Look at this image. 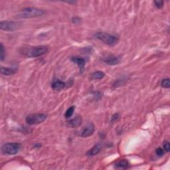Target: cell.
Segmentation results:
<instances>
[{"instance_id": "1", "label": "cell", "mask_w": 170, "mask_h": 170, "mask_svg": "<svg viewBox=\"0 0 170 170\" xmlns=\"http://www.w3.org/2000/svg\"><path fill=\"white\" fill-rule=\"evenodd\" d=\"M49 49L45 45H39V46L26 47L23 49L21 52L22 55L27 56L29 58H35L42 56L47 53Z\"/></svg>"}, {"instance_id": "2", "label": "cell", "mask_w": 170, "mask_h": 170, "mask_svg": "<svg viewBox=\"0 0 170 170\" xmlns=\"http://www.w3.org/2000/svg\"><path fill=\"white\" fill-rule=\"evenodd\" d=\"M94 36L96 39L103 41L104 43L109 45V46H114L118 43L119 40L118 37L116 35L105 32H97Z\"/></svg>"}, {"instance_id": "3", "label": "cell", "mask_w": 170, "mask_h": 170, "mask_svg": "<svg viewBox=\"0 0 170 170\" xmlns=\"http://www.w3.org/2000/svg\"><path fill=\"white\" fill-rule=\"evenodd\" d=\"M44 14V11L35 7H27L21 11L20 13L18 15V18L22 19H29L34 18L43 16Z\"/></svg>"}, {"instance_id": "4", "label": "cell", "mask_w": 170, "mask_h": 170, "mask_svg": "<svg viewBox=\"0 0 170 170\" xmlns=\"http://www.w3.org/2000/svg\"><path fill=\"white\" fill-rule=\"evenodd\" d=\"M21 149V145L19 143L9 142L4 143L2 147V152L3 154L13 156L17 154Z\"/></svg>"}, {"instance_id": "5", "label": "cell", "mask_w": 170, "mask_h": 170, "mask_svg": "<svg viewBox=\"0 0 170 170\" xmlns=\"http://www.w3.org/2000/svg\"><path fill=\"white\" fill-rule=\"evenodd\" d=\"M47 116L42 113H35L28 115L25 118V122L29 125H36L43 123L46 120Z\"/></svg>"}, {"instance_id": "6", "label": "cell", "mask_w": 170, "mask_h": 170, "mask_svg": "<svg viewBox=\"0 0 170 170\" xmlns=\"http://www.w3.org/2000/svg\"><path fill=\"white\" fill-rule=\"evenodd\" d=\"M19 27V24L14 21H2L0 23V29L5 31H13Z\"/></svg>"}, {"instance_id": "7", "label": "cell", "mask_w": 170, "mask_h": 170, "mask_svg": "<svg viewBox=\"0 0 170 170\" xmlns=\"http://www.w3.org/2000/svg\"><path fill=\"white\" fill-rule=\"evenodd\" d=\"M94 132V124L90 122L80 132L79 136L82 138H87L92 136Z\"/></svg>"}, {"instance_id": "8", "label": "cell", "mask_w": 170, "mask_h": 170, "mask_svg": "<svg viewBox=\"0 0 170 170\" xmlns=\"http://www.w3.org/2000/svg\"><path fill=\"white\" fill-rule=\"evenodd\" d=\"M103 61L109 65H118L120 62V59L118 56H115L114 55H108L103 59Z\"/></svg>"}, {"instance_id": "9", "label": "cell", "mask_w": 170, "mask_h": 170, "mask_svg": "<svg viewBox=\"0 0 170 170\" xmlns=\"http://www.w3.org/2000/svg\"><path fill=\"white\" fill-rule=\"evenodd\" d=\"M18 71L17 67H1L0 68V73L4 76H10L16 74Z\"/></svg>"}, {"instance_id": "10", "label": "cell", "mask_w": 170, "mask_h": 170, "mask_svg": "<svg viewBox=\"0 0 170 170\" xmlns=\"http://www.w3.org/2000/svg\"><path fill=\"white\" fill-rule=\"evenodd\" d=\"M71 60L74 63L77 64L79 68V70H80L81 73H82L85 69V60L83 58L79 57V56H73V57L71 58Z\"/></svg>"}, {"instance_id": "11", "label": "cell", "mask_w": 170, "mask_h": 170, "mask_svg": "<svg viewBox=\"0 0 170 170\" xmlns=\"http://www.w3.org/2000/svg\"><path fill=\"white\" fill-rule=\"evenodd\" d=\"M82 122V119L81 116H77L75 118L68 121V126L71 128H77L80 126Z\"/></svg>"}, {"instance_id": "12", "label": "cell", "mask_w": 170, "mask_h": 170, "mask_svg": "<svg viewBox=\"0 0 170 170\" xmlns=\"http://www.w3.org/2000/svg\"><path fill=\"white\" fill-rule=\"evenodd\" d=\"M101 148V145L99 144V143H98V144L94 145L91 149L89 150L88 152H86V155H87L88 156H95V155L98 154L100 152Z\"/></svg>"}, {"instance_id": "13", "label": "cell", "mask_w": 170, "mask_h": 170, "mask_svg": "<svg viewBox=\"0 0 170 170\" xmlns=\"http://www.w3.org/2000/svg\"><path fill=\"white\" fill-rule=\"evenodd\" d=\"M129 166H130L129 162L125 159L121 160L115 164V168H119V169H127L128 168H129Z\"/></svg>"}, {"instance_id": "14", "label": "cell", "mask_w": 170, "mask_h": 170, "mask_svg": "<svg viewBox=\"0 0 170 170\" xmlns=\"http://www.w3.org/2000/svg\"><path fill=\"white\" fill-rule=\"evenodd\" d=\"M51 86H52V89L55 90H60L65 88V83L61 81L58 80L53 82Z\"/></svg>"}, {"instance_id": "15", "label": "cell", "mask_w": 170, "mask_h": 170, "mask_svg": "<svg viewBox=\"0 0 170 170\" xmlns=\"http://www.w3.org/2000/svg\"><path fill=\"white\" fill-rule=\"evenodd\" d=\"M105 76V74L102 71H96L92 73L91 78L94 80H99V79L103 78Z\"/></svg>"}, {"instance_id": "16", "label": "cell", "mask_w": 170, "mask_h": 170, "mask_svg": "<svg viewBox=\"0 0 170 170\" xmlns=\"http://www.w3.org/2000/svg\"><path fill=\"white\" fill-rule=\"evenodd\" d=\"M74 110H75L74 106H72L71 107H70L69 108H68L67 110L65 112V118H70L71 117L73 116Z\"/></svg>"}, {"instance_id": "17", "label": "cell", "mask_w": 170, "mask_h": 170, "mask_svg": "<svg viewBox=\"0 0 170 170\" xmlns=\"http://www.w3.org/2000/svg\"><path fill=\"white\" fill-rule=\"evenodd\" d=\"M5 57V51L4 47H3V45L2 43H1L0 45V60L1 61H3Z\"/></svg>"}, {"instance_id": "18", "label": "cell", "mask_w": 170, "mask_h": 170, "mask_svg": "<svg viewBox=\"0 0 170 170\" xmlns=\"http://www.w3.org/2000/svg\"><path fill=\"white\" fill-rule=\"evenodd\" d=\"M161 86H162V87L165 88V89H169V87H170L169 78H167L163 79L161 82Z\"/></svg>"}, {"instance_id": "19", "label": "cell", "mask_w": 170, "mask_h": 170, "mask_svg": "<svg viewBox=\"0 0 170 170\" xmlns=\"http://www.w3.org/2000/svg\"><path fill=\"white\" fill-rule=\"evenodd\" d=\"M164 2L163 1H154V3L156 5V7L158 9H161L164 6Z\"/></svg>"}, {"instance_id": "20", "label": "cell", "mask_w": 170, "mask_h": 170, "mask_svg": "<svg viewBox=\"0 0 170 170\" xmlns=\"http://www.w3.org/2000/svg\"><path fill=\"white\" fill-rule=\"evenodd\" d=\"M156 154H157V156L161 157L162 156H164V151L163 149L161 148H157L156 150Z\"/></svg>"}, {"instance_id": "21", "label": "cell", "mask_w": 170, "mask_h": 170, "mask_svg": "<svg viewBox=\"0 0 170 170\" xmlns=\"http://www.w3.org/2000/svg\"><path fill=\"white\" fill-rule=\"evenodd\" d=\"M164 148L165 152H169L170 151V146H169V142H165L164 144Z\"/></svg>"}, {"instance_id": "22", "label": "cell", "mask_w": 170, "mask_h": 170, "mask_svg": "<svg viewBox=\"0 0 170 170\" xmlns=\"http://www.w3.org/2000/svg\"><path fill=\"white\" fill-rule=\"evenodd\" d=\"M119 118V114L118 113H116L114 115L112 116V119H111V122H116V120H118V119Z\"/></svg>"}, {"instance_id": "23", "label": "cell", "mask_w": 170, "mask_h": 170, "mask_svg": "<svg viewBox=\"0 0 170 170\" xmlns=\"http://www.w3.org/2000/svg\"><path fill=\"white\" fill-rule=\"evenodd\" d=\"M80 21H81V19L77 17H74L72 19V21H73V24H79V23H80Z\"/></svg>"}]
</instances>
